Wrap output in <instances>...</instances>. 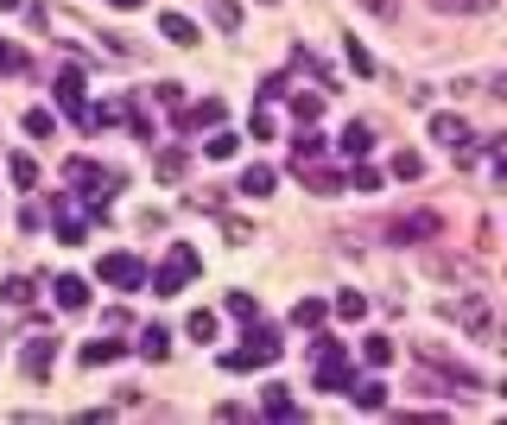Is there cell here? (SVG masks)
<instances>
[{"label": "cell", "instance_id": "1", "mask_svg": "<svg viewBox=\"0 0 507 425\" xmlns=\"http://www.w3.org/2000/svg\"><path fill=\"white\" fill-rule=\"evenodd\" d=\"M279 356H285V337H279L273 324H260V317H254V324H248V343H242V349H229V356H222V368H229V375H242V368H266V362H279Z\"/></svg>", "mask_w": 507, "mask_h": 425}, {"label": "cell", "instance_id": "2", "mask_svg": "<svg viewBox=\"0 0 507 425\" xmlns=\"http://www.w3.org/2000/svg\"><path fill=\"white\" fill-rule=\"evenodd\" d=\"M197 267H203V261H197V248H191V242H178V248L165 254V267H159V274H146V285H152L159 298H178L184 285L197 280Z\"/></svg>", "mask_w": 507, "mask_h": 425}, {"label": "cell", "instance_id": "3", "mask_svg": "<svg viewBox=\"0 0 507 425\" xmlns=\"http://www.w3.org/2000/svg\"><path fill=\"white\" fill-rule=\"evenodd\" d=\"M64 184H77V197H89V203H109V197L121 191V178L102 171L96 159H70V165H64Z\"/></svg>", "mask_w": 507, "mask_h": 425}, {"label": "cell", "instance_id": "4", "mask_svg": "<svg viewBox=\"0 0 507 425\" xmlns=\"http://www.w3.org/2000/svg\"><path fill=\"white\" fill-rule=\"evenodd\" d=\"M438 229H444V216H438V210H412V216H393L387 242H399V248H425Z\"/></svg>", "mask_w": 507, "mask_h": 425}, {"label": "cell", "instance_id": "5", "mask_svg": "<svg viewBox=\"0 0 507 425\" xmlns=\"http://www.w3.org/2000/svg\"><path fill=\"white\" fill-rule=\"evenodd\" d=\"M311 356H317V388H324V394H343V388H349L343 343H336V337H317V349H311Z\"/></svg>", "mask_w": 507, "mask_h": 425}, {"label": "cell", "instance_id": "6", "mask_svg": "<svg viewBox=\"0 0 507 425\" xmlns=\"http://www.w3.org/2000/svg\"><path fill=\"white\" fill-rule=\"evenodd\" d=\"M431 140H438V146H450V152H457V165H470V159L482 152V140H476V134H470V128H463L457 115H431Z\"/></svg>", "mask_w": 507, "mask_h": 425}, {"label": "cell", "instance_id": "7", "mask_svg": "<svg viewBox=\"0 0 507 425\" xmlns=\"http://www.w3.org/2000/svg\"><path fill=\"white\" fill-rule=\"evenodd\" d=\"M450 317H457L463 330H476V337H489V343H495V311H489V298H482V292L457 298V305H450Z\"/></svg>", "mask_w": 507, "mask_h": 425}, {"label": "cell", "instance_id": "8", "mask_svg": "<svg viewBox=\"0 0 507 425\" xmlns=\"http://www.w3.org/2000/svg\"><path fill=\"white\" fill-rule=\"evenodd\" d=\"M102 280L121 285V292H140V285H146V267H140L133 254H102Z\"/></svg>", "mask_w": 507, "mask_h": 425}, {"label": "cell", "instance_id": "9", "mask_svg": "<svg viewBox=\"0 0 507 425\" xmlns=\"http://www.w3.org/2000/svg\"><path fill=\"white\" fill-rule=\"evenodd\" d=\"M51 216H57V242H64V248L89 242V223L77 216V203H70V197H51Z\"/></svg>", "mask_w": 507, "mask_h": 425}, {"label": "cell", "instance_id": "10", "mask_svg": "<svg viewBox=\"0 0 507 425\" xmlns=\"http://www.w3.org/2000/svg\"><path fill=\"white\" fill-rule=\"evenodd\" d=\"M51 362H57V337H26V356H19V368H26L32 381H45V375H51Z\"/></svg>", "mask_w": 507, "mask_h": 425}, {"label": "cell", "instance_id": "11", "mask_svg": "<svg viewBox=\"0 0 507 425\" xmlns=\"http://www.w3.org/2000/svg\"><path fill=\"white\" fill-rule=\"evenodd\" d=\"M298 178H305V191H311V197H336V191H349V178H343V171H330V165H317V159H311V165H298Z\"/></svg>", "mask_w": 507, "mask_h": 425}, {"label": "cell", "instance_id": "12", "mask_svg": "<svg viewBox=\"0 0 507 425\" xmlns=\"http://www.w3.org/2000/svg\"><path fill=\"white\" fill-rule=\"evenodd\" d=\"M57 109L83 121V109H89V102H83V70H57Z\"/></svg>", "mask_w": 507, "mask_h": 425}, {"label": "cell", "instance_id": "13", "mask_svg": "<svg viewBox=\"0 0 507 425\" xmlns=\"http://www.w3.org/2000/svg\"><path fill=\"white\" fill-rule=\"evenodd\" d=\"M51 298H57L64 311H83V305H89V280H77V274H57V280H51Z\"/></svg>", "mask_w": 507, "mask_h": 425}, {"label": "cell", "instance_id": "14", "mask_svg": "<svg viewBox=\"0 0 507 425\" xmlns=\"http://www.w3.org/2000/svg\"><path fill=\"white\" fill-rule=\"evenodd\" d=\"M216 121H222V102H216V96H203L197 109H184V115H178V128H184V134H197V128H216Z\"/></svg>", "mask_w": 507, "mask_h": 425}, {"label": "cell", "instance_id": "15", "mask_svg": "<svg viewBox=\"0 0 507 425\" xmlns=\"http://www.w3.org/2000/svg\"><path fill=\"white\" fill-rule=\"evenodd\" d=\"M311 159H324V134H311V121H298V134H292V165H311Z\"/></svg>", "mask_w": 507, "mask_h": 425}, {"label": "cell", "instance_id": "16", "mask_svg": "<svg viewBox=\"0 0 507 425\" xmlns=\"http://www.w3.org/2000/svg\"><path fill=\"white\" fill-rule=\"evenodd\" d=\"M343 394H349L362 413H380V407H387V381H349Z\"/></svg>", "mask_w": 507, "mask_h": 425}, {"label": "cell", "instance_id": "17", "mask_svg": "<svg viewBox=\"0 0 507 425\" xmlns=\"http://www.w3.org/2000/svg\"><path fill=\"white\" fill-rule=\"evenodd\" d=\"M133 349H140V356H146V362H165V356H171V330H159V324H146V330H140V343H133Z\"/></svg>", "mask_w": 507, "mask_h": 425}, {"label": "cell", "instance_id": "18", "mask_svg": "<svg viewBox=\"0 0 507 425\" xmlns=\"http://www.w3.org/2000/svg\"><path fill=\"white\" fill-rule=\"evenodd\" d=\"M273 184H279V178H273V165H248L235 191H242V197H273Z\"/></svg>", "mask_w": 507, "mask_h": 425}, {"label": "cell", "instance_id": "19", "mask_svg": "<svg viewBox=\"0 0 507 425\" xmlns=\"http://www.w3.org/2000/svg\"><path fill=\"white\" fill-rule=\"evenodd\" d=\"M343 152H349V159H368V152H375V134H368V128H362V121H349V128H343Z\"/></svg>", "mask_w": 507, "mask_h": 425}, {"label": "cell", "instance_id": "20", "mask_svg": "<svg viewBox=\"0 0 507 425\" xmlns=\"http://www.w3.org/2000/svg\"><path fill=\"white\" fill-rule=\"evenodd\" d=\"M159 32H165L171 45H197V26H191L184 13H159Z\"/></svg>", "mask_w": 507, "mask_h": 425}, {"label": "cell", "instance_id": "21", "mask_svg": "<svg viewBox=\"0 0 507 425\" xmlns=\"http://www.w3.org/2000/svg\"><path fill=\"white\" fill-rule=\"evenodd\" d=\"M387 171H393V178H399V184H412V178H425V159H419V152H412V146H399V152H393V165H387Z\"/></svg>", "mask_w": 507, "mask_h": 425}, {"label": "cell", "instance_id": "22", "mask_svg": "<svg viewBox=\"0 0 507 425\" xmlns=\"http://www.w3.org/2000/svg\"><path fill=\"white\" fill-rule=\"evenodd\" d=\"M324 317H330V305H324V298H298V305H292V324H298V330H317Z\"/></svg>", "mask_w": 507, "mask_h": 425}, {"label": "cell", "instance_id": "23", "mask_svg": "<svg viewBox=\"0 0 507 425\" xmlns=\"http://www.w3.org/2000/svg\"><path fill=\"white\" fill-rule=\"evenodd\" d=\"M102 362H121V343H115V337H96V343H83V368H102Z\"/></svg>", "mask_w": 507, "mask_h": 425}, {"label": "cell", "instance_id": "24", "mask_svg": "<svg viewBox=\"0 0 507 425\" xmlns=\"http://www.w3.org/2000/svg\"><path fill=\"white\" fill-rule=\"evenodd\" d=\"M260 413H266V420H298V400H292L285 388H266V400H260Z\"/></svg>", "mask_w": 507, "mask_h": 425}, {"label": "cell", "instance_id": "25", "mask_svg": "<svg viewBox=\"0 0 507 425\" xmlns=\"http://www.w3.org/2000/svg\"><path fill=\"white\" fill-rule=\"evenodd\" d=\"M26 134H32V140H51V134H57V115H51V109H26Z\"/></svg>", "mask_w": 507, "mask_h": 425}, {"label": "cell", "instance_id": "26", "mask_svg": "<svg viewBox=\"0 0 507 425\" xmlns=\"http://www.w3.org/2000/svg\"><path fill=\"white\" fill-rule=\"evenodd\" d=\"M336 317H349V324H356V317H368V298H362L356 285H349V292H336Z\"/></svg>", "mask_w": 507, "mask_h": 425}, {"label": "cell", "instance_id": "27", "mask_svg": "<svg viewBox=\"0 0 507 425\" xmlns=\"http://www.w3.org/2000/svg\"><path fill=\"white\" fill-rule=\"evenodd\" d=\"M210 19H216L222 32H235V26H242V6H235V0H210Z\"/></svg>", "mask_w": 507, "mask_h": 425}, {"label": "cell", "instance_id": "28", "mask_svg": "<svg viewBox=\"0 0 507 425\" xmlns=\"http://www.w3.org/2000/svg\"><path fill=\"white\" fill-rule=\"evenodd\" d=\"M362 356H368V368H387V362H393V343H387V337H368Z\"/></svg>", "mask_w": 507, "mask_h": 425}, {"label": "cell", "instance_id": "29", "mask_svg": "<svg viewBox=\"0 0 507 425\" xmlns=\"http://www.w3.org/2000/svg\"><path fill=\"white\" fill-rule=\"evenodd\" d=\"M292 115H298V121H317V115H324V96H305V89H298V96H292Z\"/></svg>", "mask_w": 507, "mask_h": 425}, {"label": "cell", "instance_id": "30", "mask_svg": "<svg viewBox=\"0 0 507 425\" xmlns=\"http://www.w3.org/2000/svg\"><path fill=\"white\" fill-rule=\"evenodd\" d=\"M6 171H13V184H38V165H32L26 152H13V159H6Z\"/></svg>", "mask_w": 507, "mask_h": 425}, {"label": "cell", "instance_id": "31", "mask_svg": "<svg viewBox=\"0 0 507 425\" xmlns=\"http://www.w3.org/2000/svg\"><path fill=\"white\" fill-rule=\"evenodd\" d=\"M184 330H191L197 343H210V337H216V311H191V324H184Z\"/></svg>", "mask_w": 507, "mask_h": 425}, {"label": "cell", "instance_id": "32", "mask_svg": "<svg viewBox=\"0 0 507 425\" xmlns=\"http://www.w3.org/2000/svg\"><path fill=\"white\" fill-rule=\"evenodd\" d=\"M343 178H349V184H356V191H380V171H375V165H349V171H343Z\"/></svg>", "mask_w": 507, "mask_h": 425}, {"label": "cell", "instance_id": "33", "mask_svg": "<svg viewBox=\"0 0 507 425\" xmlns=\"http://www.w3.org/2000/svg\"><path fill=\"white\" fill-rule=\"evenodd\" d=\"M229 317H242V324H254V317H260V305H254L248 292H229Z\"/></svg>", "mask_w": 507, "mask_h": 425}, {"label": "cell", "instance_id": "34", "mask_svg": "<svg viewBox=\"0 0 507 425\" xmlns=\"http://www.w3.org/2000/svg\"><path fill=\"white\" fill-rule=\"evenodd\" d=\"M235 134H210V140H203V152H210V159H235Z\"/></svg>", "mask_w": 507, "mask_h": 425}, {"label": "cell", "instance_id": "35", "mask_svg": "<svg viewBox=\"0 0 507 425\" xmlns=\"http://www.w3.org/2000/svg\"><path fill=\"white\" fill-rule=\"evenodd\" d=\"M349 64H356V77H375V57H368L362 38H349Z\"/></svg>", "mask_w": 507, "mask_h": 425}, {"label": "cell", "instance_id": "36", "mask_svg": "<svg viewBox=\"0 0 507 425\" xmlns=\"http://www.w3.org/2000/svg\"><path fill=\"white\" fill-rule=\"evenodd\" d=\"M159 178H184V152H178V146L159 152Z\"/></svg>", "mask_w": 507, "mask_h": 425}, {"label": "cell", "instance_id": "37", "mask_svg": "<svg viewBox=\"0 0 507 425\" xmlns=\"http://www.w3.org/2000/svg\"><path fill=\"white\" fill-rule=\"evenodd\" d=\"M431 6H438V13H489L495 0H431Z\"/></svg>", "mask_w": 507, "mask_h": 425}, {"label": "cell", "instance_id": "38", "mask_svg": "<svg viewBox=\"0 0 507 425\" xmlns=\"http://www.w3.org/2000/svg\"><path fill=\"white\" fill-rule=\"evenodd\" d=\"M0 70H26V51H19V45H6V38H0Z\"/></svg>", "mask_w": 507, "mask_h": 425}, {"label": "cell", "instance_id": "39", "mask_svg": "<svg viewBox=\"0 0 507 425\" xmlns=\"http://www.w3.org/2000/svg\"><path fill=\"white\" fill-rule=\"evenodd\" d=\"M248 134H254V140H273V115H266V109H254V121H248Z\"/></svg>", "mask_w": 507, "mask_h": 425}, {"label": "cell", "instance_id": "40", "mask_svg": "<svg viewBox=\"0 0 507 425\" xmlns=\"http://www.w3.org/2000/svg\"><path fill=\"white\" fill-rule=\"evenodd\" d=\"M356 6H368L375 19H399V0H356Z\"/></svg>", "mask_w": 507, "mask_h": 425}, {"label": "cell", "instance_id": "41", "mask_svg": "<svg viewBox=\"0 0 507 425\" xmlns=\"http://www.w3.org/2000/svg\"><path fill=\"white\" fill-rule=\"evenodd\" d=\"M6 298L13 305H32V280H6Z\"/></svg>", "mask_w": 507, "mask_h": 425}, {"label": "cell", "instance_id": "42", "mask_svg": "<svg viewBox=\"0 0 507 425\" xmlns=\"http://www.w3.org/2000/svg\"><path fill=\"white\" fill-rule=\"evenodd\" d=\"M115 6H121V13H133V6H140V0H115Z\"/></svg>", "mask_w": 507, "mask_h": 425}, {"label": "cell", "instance_id": "43", "mask_svg": "<svg viewBox=\"0 0 507 425\" xmlns=\"http://www.w3.org/2000/svg\"><path fill=\"white\" fill-rule=\"evenodd\" d=\"M495 96H502V102H507V77H502V83H495Z\"/></svg>", "mask_w": 507, "mask_h": 425}, {"label": "cell", "instance_id": "44", "mask_svg": "<svg viewBox=\"0 0 507 425\" xmlns=\"http://www.w3.org/2000/svg\"><path fill=\"white\" fill-rule=\"evenodd\" d=\"M13 6H19V0H0V13H13Z\"/></svg>", "mask_w": 507, "mask_h": 425}, {"label": "cell", "instance_id": "45", "mask_svg": "<svg viewBox=\"0 0 507 425\" xmlns=\"http://www.w3.org/2000/svg\"><path fill=\"white\" fill-rule=\"evenodd\" d=\"M260 6H273V0H260Z\"/></svg>", "mask_w": 507, "mask_h": 425}, {"label": "cell", "instance_id": "46", "mask_svg": "<svg viewBox=\"0 0 507 425\" xmlns=\"http://www.w3.org/2000/svg\"><path fill=\"white\" fill-rule=\"evenodd\" d=\"M502 394H507V381H502Z\"/></svg>", "mask_w": 507, "mask_h": 425}]
</instances>
